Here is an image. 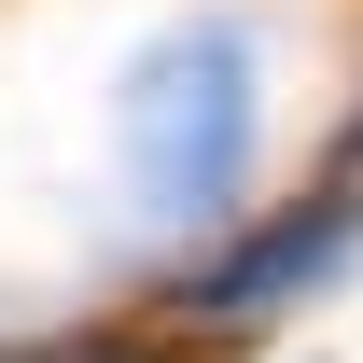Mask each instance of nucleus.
Segmentation results:
<instances>
[{
  "mask_svg": "<svg viewBox=\"0 0 363 363\" xmlns=\"http://www.w3.org/2000/svg\"><path fill=\"white\" fill-rule=\"evenodd\" d=\"M252 140H266V56L252 28L196 14V28H154L112 84V154H126V210L154 238H196L252 196Z\"/></svg>",
  "mask_w": 363,
  "mask_h": 363,
  "instance_id": "1",
  "label": "nucleus"
},
{
  "mask_svg": "<svg viewBox=\"0 0 363 363\" xmlns=\"http://www.w3.org/2000/svg\"><path fill=\"white\" fill-rule=\"evenodd\" d=\"M350 266H363V182H321V196H294L266 224H238L224 252H196V266L168 279V321L182 335H252V321L335 294Z\"/></svg>",
  "mask_w": 363,
  "mask_h": 363,
  "instance_id": "2",
  "label": "nucleus"
},
{
  "mask_svg": "<svg viewBox=\"0 0 363 363\" xmlns=\"http://www.w3.org/2000/svg\"><path fill=\"white\" fill-rule=\"evenodd\" d=\"M14 363H168L154 335H56V350H14Z\"/></svg>",
  "mask_w": 363,
  "mask_h": 363,
  "instance_id": "3",
  "label": "nucleus"
}]
</instances>
